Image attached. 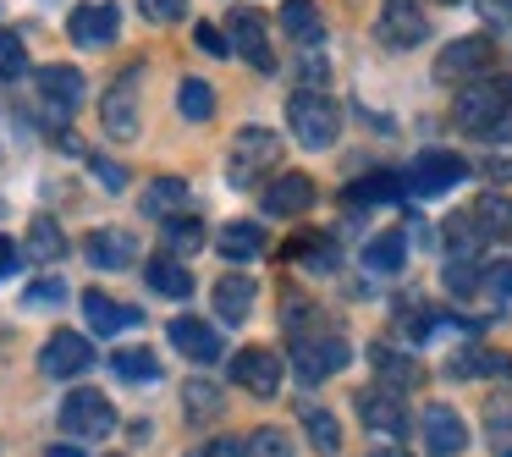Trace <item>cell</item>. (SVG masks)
<instances>
[{
	"instance_id": "8d00e7d4",
	"label": "cell",
	"mask_w": 512,
	"mask_h": 457,
	"mask_svg": "<svg viewBox=\"0 0 512 457\" xmlns=\"http://www.w3.org/2000/svg\"><path fill=\"white\" fill-rule=\"evenodd\" d=\"M116 375L127 380V386H144V380H160V358L155 353H144V347H122V353H116Z\"/></svg>"
},
{
	"instance_id": "d4e9b609",
	"label": "cell",
	"mask_w": 512,
	"mask_h": 457,
	"mask_svg": "<svg viewBox=\"0 0 512 457\" xmlns=\"http://www.w3.org/2000/svg\"><path fill=\"white\" fill-rule=\"evenodd\" d=\"M160 248H166V259H188L204 248V226L199 215H171V221H160Z\"/></svg>"
},
{
	"instance_id": "d6986e66",
	"label": "cell",
	"mask_w": 512,
	"mask_h": 457,
	"mask_svg": "<svg viewBox=\"0 0 512 457\" xmlns=\"http://www.w3.org/2000/svg\"><path fill=\"white\" fill-rule=\"evenodd\" d=\"M369 364H375V375H380V386L386 391H413L424 380V364L413 353H402V347H369Z\"/></svg>"
},
{
	"instance_id": "4dcf8cb0",
	"label": "cell",
	"mask_w": 512,
	"mask_h": 457,
	"mask_svg": "<svg viewBox=\"0 0 512 457\" xmlns=\"http://www.w3.org/2000/svg\"><path fill=\"white\" fill-rule=\"evenodd\" d=\"M144 276H149V287L160 292V298H188L193 292V276H188V265H182V259H149L144 265Z\"/></svg>"
},
{
	"instance_id": "f35d334b",
	"label": "cell",
	"mask_w": 512,
	"mask_h": 457,
	"mask_svg": "<svg viewBox=\"0 0 512 457\" xmlns=\"http://www.w3.org/2000/svg\"><path fill=\"white\" fill-rule=\"evenodd\" d=\"M0 78H6V83L28 78V50H23V34H12V28H0Z\"/></svg>"
},
{
	"instance_id": "60d3db41",
	"label": "cell",
	"mask_w": 512,
	"mask_h": 457,
	"mask_svg": "<svg viewBox=\"0 0 512 457\" xmlns=\"http://www.w3.org/2000/svg\"><path fill=\"white\" fill-rule=\"evenodd\" d=\"M479 292H485V298H496V303H507V298H512V259L479 270Z\"/></svg>"
},
{
	"instance_id": "9c48e42d",
	"label": "cell",
	"mask_w": 512,
	"mask_h": 457,
	"mask_svg": "<svg viewBox=\"0 0 512 457\" xmlns=\"http://www.w3.org/2000/svg\"><path fill=\"white\" fill-rule=\"evenodd\" d=\"M78 105H83V72H72V67H39V111H45L50 127H67Z\"/></svg>"
},
{
	"instance_id": "44dd1931",
	"label": "cell",
	"mask_w": 512,
	"mask_h": 457,
	"mask_svg": "<svg viewBox=\"0 0 512 457\" xmlns=\"http://www.w3.org/2000/svg\"><path fill=\"white\" fill-rule=\"evenodd\" d=\"M468 221L479 226L485 243H512V199H501V193H485V199L468 210Z\"/></svg>"
},
{
	"instance_id": "484cf974",
	"label": "cell",
	"mask_w": 512,
	"mask_h": 457,
	"mask_svg": "<svg viewBox=\"0 0 512 457\" xmlns=\"http://www.w3.org/2000/svg\"><path fill=\"white\" fill-rule=\"evenodd\" d=\"M83 320L100 336H116L122 325H138V309H122V303L105 298V292H83Z\"/></svg>"
},
{
	"instance_id": "f6af8a7d",
	"label": "cell",
	"mask_w": 512,
	"mask_h": 457,
	"mask_svg": "<svg viewBox=\"0 0 512 457\" xmlns=\"http://www.w3.org/2000/svg\"><path fill=\"white\" fill-rule=\"evenodd\" d=\"M474 6H479V17H485V23H496V28L512 23V0H474Z\"/></svg>"
},
{
	"instance_id": "816d5d0a",
	"label": "cell",
	"mask_w": 512,
	"mask_h": 457,
	"mask_svg": "<svg viewBox=\"0 0 512 457\" xmlns=\"http://www.w3.org/2000/svg\"><path fill=\"white\" fill-rule=\"evenodd\" d=\"M375 457H408V452H402V446H380Z\"/></svg>"
},
{
	"instance_id": "bcb514c9",
	"label": "cell",
	"mask_w": 512,
	"mask_h": 457,
	"mask_svg": "<svg viewBox=\"0 0 512 457\" xmlns=\"http://www.w3.org/2000/svg\"><path fill=\"white\" fill-rule=\"evenodd\" d=\"M17 265H23L17 243H12V237H0V281H6V276H17Z\"/></svg>"
},
{
	"instance_id": "9a60e30c",
	"label": "cell",
	"mask_w": 512,
	"mask_h": 457,
	"mask_svg": "<svg viewBox=\"0 0 512 457\" xmlns=\"http://www.w3.org/2000/svg\"><path fill=\"white\" fill-rule=\"evenodd\" d=\"M232 380L243 391H254V397H276L281 391V358L270 353V347H243V353L232 358Z\"/></svg>"
},
{
	"instance_id": "7402d4cb",
	"label": "cell",
	"mask_w": 512,
	"mask_h": 457,
	"mask_svg": "<svg viewBox=\"0 0 512 457\" xmlns=\"http://www.w3.org/2000/svg\"><path fill=\"white\" fill-rule=\"evenodd\" d=\"M446 375H501L512 380V358L507 353H490V347H457L452 358H446Z\"/></svg>"
},
{
	"instance_id": "cb8c5ba5",
	"label": "cell",
	"mask_w": 512,
	"mask_h": 457,
	"mask_svg": "<svg viewBox=\"0 0 512 457\" xmlns=\"http://www.w3.org/2000/svg\"><path fill=\"white\" fill-rule=\"evenodd\" d=\"M281 28H287V39H298L303 50H314L325 39V23H320V6H314V0H287V6H281Z\"/></svg>"
},
{
	"instance_id": "4316f807",
	"label": "cell",
	"mask_w": 512,
	"mask_h": 457,
	"mask_svg": "<svg viewBox=\"0 0 512 457\" xmlns=\"http://www.w3.org/2000/svg\"><path fill=\"white\" fill-rule=\"evenodd\" d=\"M182 204H188V182L182 177H160L144 188V199H138V210L155 215V221H171V215H182Z\"/></svg>"
},
{
	"instance_id": "1f68e13d",
	"label": "cell",
	"mask_w": 512,
	"mask_h": 457,
	"mask_svg": "<svg viewBox=\"0 0 512 457\" xmlns=\"http://www.w3.org/2000/svg\"><path fill=\"white\" fill-rule=\"evenodd\" d=\"M485 441L496 457H512V397H490L485 402Z\"/></svg>"
},
{
	"instance_id": "ba28073f",
	"label": "cell",
	"mask_w": 512,
	"mask_h": 457,
	"mask_svg": "<svg viewBox=\"0 0 512 457\" xmlns=\"http://www.w3.org/2000/svg\"><path fill=\"white\" fill-rule=\"evenodd\" d=\"M490 61H496V39L468 34V39H452V45L435 56V78L441 83H474L490 72Z\"/></svg>"
},
{
	"instance_id": "d6a6232c",
	"label": "cell",
	"mask_w": 512,
	"mask_h": 457,
	"mask_svg": "<svg viewBox=\"0 0 512 457\" xmlns=\"http://www.w3.org/2000/svg\"><path fill=\"white\" fill-rule=\"evenodd\" d=\"M28 254H34L39 265H56V259L67 254V237H61V226L50 221V215H34V226H28Z\"/></svg>"
},
{
	"instance_id": "6da1fadb",
	"label": "cell",
	"mask_w": 512,
	"mask_h": 457,
	"mask_svg": "<svg viewBox=\"0 0 512 457\" xmlns=\"http://www.w3.org/2000/svg\"><path fill=\"white\" fill-rule=\"evenodd\" d=\"M452 122L468 138H485V144H507L512 138V78H474L457 89L452 100Z\"/></svg>"
},
{
	"instance_id": "7c38bea8",
	"label": "cell",
	"mask_w": 512,
	"mask_h": 457,
	"mask_svg": "<svg viewBox=\"0 0 512 457\" xmlns=\"http://www.w3.org/2000/svg\"><path fill=\"white\" fill-rule=\"evenodd\" d=\"M419 430H424V452H430V457H457L468 446L463 413L446 408V402H430V408L419 413Z\"/></svg>"
},
{
	"instance_id": "277c9868",
	"label": "cell",
	"mask_w": 512,
	"mask_h": 457,
	"mask_svg": "<svg viewBox=\"0 0 512 457\" xmlns=\"http://www.w3.org/2000/svg\"><path fill=\"white\" fill-rule=\"evenodd\" d=\"M347 358H353V347H347L336 331H314V336H298V342H292V369H298L303 386L331 380L336 369H347Z\"/></svg>"
},
{
	"instance_id": "74e56055",
	"label": "cell",
	"mask_w": 512,
	"mask_h": 457,
	"mask_svg": "<svg viewBox=\"0 0 512 457\" xmlns=\"http://www.w3.org/2000/svg\"><path fill=\"white\" fill-rule=\"evenodd\" d=\"M177 105H182V116H188V122H210V116H215V94H210V83H204V78H182Z\"/></svg>"
},
{
	"instance_id": "52a82bcc",
	"label": "cell",
	"mask_w": 512,
	"mask_h": 457,
	"mask_svg": "<svg viewBox=\"0 0 512 457\" xmlns=\"http://www.w3.org/2000/svg\"><path fill=\"white\" fill-rule=\"evenodd\" d=\"M463 177H468V160L463 155H452V149H424V155L408 166L402 188L419 193V199H435V193H452Z\"/></svg>"
},
{
	"instance_id": "8992f818",
	"label": "cell",
	"mask_w": 512,
	"mask_h": 457,
	"mask_svg": "<svg viewBox=\"0 0 512 457\" xmlns=\"http://www.w3.org/2000/svg\"><path fill=\"white\" fill-rule=\"evenodd\" d=\"M61 430L78 435V441H111L116 435V408L100 397V391H72L67 402H61Z\"/></svg>"
},
{
	"instance_id": "c3c4849f",
	"label": "cell",
	"mask_w": 512,
	"mask_h": 457,
	"mask_svg": "<svg viewBox=\"0 0 512 457\" xmlns=\"http://www.w3.org/2000/svg\"><path fill=\"white\" fill-rule=\"evenodd\" d=\"M89 160H94V171H100L105 188H122V182H127V177H122V166H111V160H100V155H89Z\"/></svg>"
},
{
	"instance_id": "4fadbf2b",
	"label": "cell",
	"mask_w": 512,
	"mask_h": 457,
	"mask_svg": "<svg viewBox=\"0 0 512 457\" xmlns=\"http://www.w3.org/2000/svg\"><path fill=\"white\" fill-rule=\"evenodd\" d=\"M116 28H122V12H116L111 0H83L78 12L67 17V34H72V45H89V50L111 45V39H116Z\"/></svg>"
},
{
	"instance_id": "7dc6e473",
	"label": "cell",
	"mask_w": 512,
	"mask_h": 457,
	"mask_svg": "<svg viewBox=\"0 0 512 457\" xmlns=\"http://www.w3.org/2000/svg\"><path fill=\"white\" fill-rule=\"evenodd\" d=\"M199 457H243V441H232V435H221V441L199 446Z\"/></svg>"
},
{
	"instance_id": "7a4b0ae2",
	"label": "cell",
	"mask_w": 512,
	"mask_h": 457,
	"mask_svg": "<svg viewBox=\"0 0 512 457\" xmlns=\"http://www.w3.org/2000/svg\"><path fill=\"white\" fill-rule=\"evenodd\" d=\"M287 127L303 149H331L336 133H342V111H336V100H325L320 89H298L287 100Z\"/></svg>"
},
{
	"instance_id": "ac0fdd59",
	"label": "cell",
	"mask_w": 512,
	"mask_h": 457,
	"mask_svg": "<svg viewBox=\"0 0 512 457\" xmlns=\"http://www.w3.org/2000/svg\"><path fill=\"white\" fill-rule=\"evenodd\" d=\"M171 347H177L182 358H193V364H221V353H226V342L215 336V325H204V320H171Z\"/></svg>"
},
{
	"instance_id": "b9f144b4",
	"label": "cell",
	"mask_w": 512,
	"mask_h": 457,
	"mask_svg": "<svg viewBox=\"0 0 512 457\" xmlns=\"http://www.w3.org/2000/svg\"><path fill=\"white\" fill-rule=\"evenodd\" d=\"M61 298H67V281H61V276H39L34 281V287H28V309H56V303Z\"/></svg>"
},
{
	"instance_id": "8fae6325",
	"label": "cell",
	"mask_w": 512,
	"mask_h": 457,
	"mask_svg": "<svg viewBox=\"0 0 512 457\" xmlns=\"http://www.w3.org/2000/svg\"><path fill=\"white\" fill-rule=\"evenodd\" d=\"M380 39L391 50H413L430 39V17L419 0H380Z\"/></svg>"
},
{
	"instance_id": "f907efd6",
	"label": "cell",
	"mask_w": 512,
	"mask_h": 457,
	"mask_svg": "<svg viewBox=\"0 0 512 457\" xmlns=\"http://www.w3.org/2000/svg\"><path fill=\"white\" fill-rule=\"evenodd\" d=\"M50 457H83L78 446H50Z\"/></svg>"
},
{
	"instance_id": "ffe728a7",
	"label": "cell",
	"mask_w": 512,
	"mask_h": 457,
	"mask_svg": "<svg viewBox=\"0 0 512 457\" xmlns=\"http://www.w3.org/2000/svg\"><path fill=\"white\" fill-rule=\"evenodd\" d=\"M314 204V182L303 171H281L265 188V215H303Z\"/></svg>"
},
{
	"instance_id": "d590c367",
	"label": "cell",
	"mask_w": 512,
	"mask_h": 457,
	"mask_svg": "<svg viewBox=\"0 0 512 457\" xmlns=\"http://www.w3.org/2000/svg\"><path fill=\"white\" fill-rule=\"evenodd\" d=\"M182 408H188L193 424H210L215 413H221V391H215L210 380H188V386H182Z\"/></svg>"
},
{
	"instance_id": "7bdbcfd3",
	"label": "cell",
	"mask_w": 512,
	"mask_h": 457,
	"mask_svg": "<svg viewBox=\"0 0 512 457\" xmlns=\"http://www.w3.org/2000/svg\"><path fill=\"white\" fill-rule=\"evenodd\" d=\"M138 12H144L149 23L171 28V23H182V17H188V0H138Z\"/></svg>"
},
{
	"instance_id": "681fc988",
	"label": "cell",
	"mask_w": 512,
	"mask_h": 457,
	"mask_svg": "<svg viewBox=\"0 0 512 457\" xmlns=\"http://www.w3.org/2000/svg\"><path fill=\"white\" fill-rule=\"evenodd\" d=\"M485 177H490V182H512V160H490Z\"/></svg>"
},
{
	"instance_id": "ab89813d",
	"label": "cell",
	"mask_w": 512,
	"mask_h": 457,
	"mask_svg": "<svg viewBox=\"0 0 512 457\" xmlns=\"http://www.w3.org/2000/svg\"><path fill=\"white\" fill-rule=\"evenodd\" d=\"M243 457H292V435L276 430V424H265V430H254L243 441Z\"/></svg>"
},
{
	"instance_id": "603a6c76",
	"label": "cell",
	"mask_w": 512,
	"mask_h": 457,
	"mask_svg": "<svg viewBox=\"0 0 512 457\" xmlns=\"http://www.w3.org/2000/svg\"><path fill=\"white\" fill-rule=\"evenodd\" d=\"M254 298H259V287L248 276H221V281H215V314H221V320H232V325L248 320Z\"/></svg>"
},
{
	"instance_id": "30bf717a",
	"label": "cell",
	"mask_w": 512,
	"mask_h": 457,
	"mask_svg": "<svg viewBox=\"0 0 512 457\" xmlns=\"http://www.w3.org/2000/svg\"><path fill=\"white\" fill-rule=\"evenodd\" d=\"M358 419H364L369 435H386L391 446L408 435V408H402V397H397V391H386V386L358 391Z\"/></svg>"
},
{
	"instance_id": "e575fe53",
	"label": "cell",
	"mask_w": 512,
	"mask_h": 457,
	"mask_svg": "<svg viewBox=\"0 0 512 457\" xmlns=\"http://www.w3.org/2000/svg\"><path fill=\"white\" fill-rule=\"evenodd\" d=\"M287 259H298V265H309V270H331L336 265V248H331V237L303 232V237H292V243H287Z\"/></svg>"
},
{
	"instance_id": "5bb4252c",
	"label": "cell",
	"mask_w": 512,
	"mask_h": 457,
	"mask_svg": "<svg viewBox=\"0 0 512 457\" xmlns=\"http://www.w3.org/2000/svg\"><path fill=\"white\" fill-rule=\"evenodd\" d=\"M89 364H94V347L83 342L78 331H56L45 347H39V369H45L50 380H72V375H83Z\"/></svg>"
},
{
	"instance_id": "f1b7e54d",
	"label": "cell",
	"mask_w": 512,
	"mask_h": 457,
	"mask_svg": "<svg viewBox=\"0 0 512 457\" xmlns=\"http://www.w3.org/2000/svg\"><path fill=\"white\" fill-rule=\"evenodd\" d=\"M215 248H221L226 259H259L265 254V232H259L254 221H232L215 232Z\"/></svg>"
},
{
	"instance_id": "2e32d148",
	"label": "cell",
	"mask_w": 512,
	"mask_h": 457,
	"mask_svg": "<svg viewBox=\"0 0 512 457\" xmlns=\"http://www.w3.org/2000/svg\"><path fill=\"white\" fill-rule=\"evenodd\" d=\"M133 78L138 72H122V78L105 89V100H100V122H105L111 138H133L138 133V89H133Z\"/></svg>"
},
{
	"instance_id": "836d02e7",
	"label": "cell",
	"mask_w": 512,
	"mask_h": 457,
	"mask_svg": "<svg viewBox=\"0 0 512 457\" xmlns=\"http://www.w3.org/2000/svg\"><path fill=\"white\" fill-rule=\"evenodd\" d=\"M402 259H408V237H402V232H380L375 243L364 248V265H369V270H380V276L402 270Z\"/></svg>"
},
{
	"instance_id": "83f0119b",
	"label": "cell",
	"mask_w": 512,
	"mask_h": 457,
	"mask_svg": "<svg viewBox=\"0 0 512 457\" xmlns=\"http://www.w3.org/2000/svg\"><path fill=\"white\" fill-rule=\"evenodd\" d=\"M298 419H303V435H309V446H314V452H325V457H336V452H342V424H336L325 408L303 402V408H298Z\"/></svg>"
},
{
	"instance_id": "e0dca14e",
	"label": "cell",
	"mask_w": 512,
	"mask_h": 457,
	"mask_svg": "<svg viewBox=\"0 0 512 457\" xmlns=\"http://www.w3.org/2000/svg\"><path fill=\"white\" fill-rule=\"evenodd\" d=\"M83 259L100 265V270H127L138 259V243H133V232H122V226H100V232L83 237Z\"/></svg>"
},
{
	"instance_id": "f546056e",
	"label": "cell",
	"mask_w": 512,
	"mask_h": 457,
	"mask_svg": "<svg viewBox=\"0 0 512 457\" xmlns=\"http://www.w3.org/2000/svg\"><path fill=\"white\" fill-rule=\"evenodd\" d=\"M391 199H402V177H397V171H375V177L353 182V188L342 193L347 210H358V204H391Z\"/></svg>"
},
{
	"instance_id": "5b68a950",
	"label": "cell",
	"mask_w": 512,
	"mask_h": 457,
	"mask_svg": "<svg viewBox=\"0 0 512 457\" xmlns=\"http://www.w3.org/2000/svg\"><path fill=\"white\" fill-rule=\"evenodd\" d=\"M226 45L237 50V56L248 61V67H259V72H270L276 67V50H270V23H265V12H254V6H232V17H226Z\"/></svg>"
},
{
	"instance_id": "f5cc1de1",
	"label": "cell",
	"mask_w": 512,
	"mask_h": 457,
	"mask_svg": "<svg viewBox=\"0 0 512 457\" xmlns=\"http://www.w3.org/2000/svg\"><path fill=\"white\" fill-rule=\"evenodd\" d=\"M435 6H457V0H435Z\"/></svg>"
},
{
	"instance_id": "3957f363",
	"label": "cell",
	"mask_w": 512,
	"mask_h": 457,
	"mask_svg": "<svg viewBox=\"0 0 512 457\" xmlns=\"http://www.w3.org/2000/svg\"><path fill=\"white\" fill-rule=\"evenodd\" d=\"M276 166H281V138L270 133V127H243V133L232 138L226 177H232L237 188H254L259 171H276Z\"/></svg>"
},
{
	"instance_id": "ee69618b",
	"label": "cell",
	"mask_w": 512,
	"mask_h": 457,
	"mask_svg": "<svg viewBox=\"0 0 512 457\" xmlns=\"http://www.w3.org/2000/svg\"><path fill=\"white\" fill-rule=\"evenodd\" d=\"M193 39H199L204 56H232V45H226V34L215 23H199V34H193Z\"/></svg>"
}]
</instances>
